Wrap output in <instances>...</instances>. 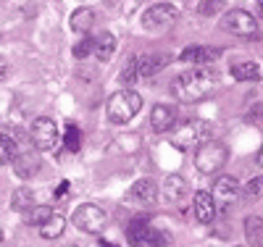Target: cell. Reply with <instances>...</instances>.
<instances>
[{"instance_id":"29","label":"cell","mask_w":263,"mask_h":247,"mask_svg":"<svg viewBox=\"0 0 263 247\" xmlns=\"http://www.w3.org/2000/svg\"><path fill=\"white\" fill-rule=\"evenodd\" d=\"M66 145L71 150H79V131L77 126H66Z\"/></svg>"},{"instance_id":"33","label":"cell","mask_w":263,"mask_h":247,"mask_svg":"<svg viewBox=\"0 0 263 247\" xmlns=\"http://www.w3.org/2000/svg\"><path fill=\"white\" fill-rule=\"evenodd\" d=\"M66 247H77V244H66Z\"/></svg>"},{"instance_id":"3","label":"cell","mask_w":263,"mask_h":247,"mask_svg":"<svg viewBox=\"0 0 263 247\" xmlns=\"http://www.w3.org/2000/svg\"><path fill=\"white\" fill-rule=\"evenodd\" d=\"M227 158H229L227 145L218 140H208L205 145L195 150V168L203 174H218L227 166Z\"/></svg>"},{"instance_id":"22","label":"cell","mask_w":263,"mask_h":247,"mask_svg":"<svg viewBox=\"0 0 263 247\" xmlns=\"http://www.w3.org/2000/svg\"><path fill=\"white\" fill-rule=\"evenodd\" d=\"M114 53H116V37H114L111 32H103V34L98 37V45H95V55H98L100 61H111Z\"/></svg>"},{"instance_id":"26","label":"cell","mask_w":263,"mask_h":247,"mask_svg":"<svg viewBox=\"0 0 263 247\" xmlns=\"http://www.w3.org/2000/svg\"><path fill=\"white\" fill-rule=\"evenodd\" d=\"M121 84H126V89H132V84H135L140 79V66H137V58H129L124 63V69H121Z\"/></svg>"},{"instance_id":"16","label":"cell","mask_w":263,"mask_h":247,"mask_svg":"<svg viewBox=\"0 0 263 247\" xmlns=\"http://www.w3.org/2000/svg\"><path fill=\"white\" fill-rule=\"evenodd\" d=\"M218 58V50H213V48H205V45H195V48H187L184 53H182V61H187V63H211V61H216Z\"/></svg>"},{"instance_id":"11","label":"cell","mask_w":263,"mask_h":247,"mask_svg":"<svg viewBox=\"0 0 263 247\" xmlns=\"http://www.w3.org/2000/svg\"><path fill=\"white\" fill-rule=\"evenodd\" d=\"M132 203H140V205H153L158 203V184L153 182V179H137L135 184H132L129 195H126Z\"/></svg>"},{"instance_id":"8","label":"cell","mask_w":263,"mask_h":247,"mask_svg":"<svg viewBox=\"0 0 263 247\" xmlns=\"http://www.w3.org/2000/svg\"><path fill=\"white\" fill-rule=\"evenodd\" d=\"M224 29H227L229 34H234V37L250 40V37L258 34V21H255L253 13H248V11H242V8H232V11H227V16H224Z\"/></svg>"},{"instance_id":"18","label":"cell","mask_w":263,"mask_h":247,"mask_svg":"<svg viewBox=\"0 0 263 247\" xmlns=\"http://www.w3.org/2000/svg\"><path fill=\"white\" fill-rule=\"evenodd\" d=\"M245 239L250 247H263V218L260 216L245 218Z\"/></svg>"},{"instance_id":"32","label":"cell","mask_w":263,"mask_h":247,"mask_svg":"<svg viewBox=\"0 0 263 247\" xmlns=\"http://www.w3.org/2000/svg\"><path fill=\"white\" fill-rule=\"evenodd\" d=\"M258 16H263V0H260V3H258Z\"/></svg>"},{"instance_id":"4","label":"cell","mask_w":263,"mask_h":247,"mask_svg":"<svg viewBox=\"0 0 263 247\" xmlns=\"http://www.w3.org/2000/svg\"><path fill=\"white\" fill-rule=\"evenodd\" d=\"M126 242L132 247H166L168 239L163 232H158L153 223H147V218H135L126 226Z\"/></svg>"},{"instance_id":"25","label":"cell","mask_w":263,"mask_h":247,"mask_svg":"<svg viewBox=\"0 0 263 247\" xmlns=\"http://www.w3.org/2000/svg\"><path fill=\"white\" fill-rule=\"evenodd\" d=\"M32 197H34V192L29 189V187H21V189H16L13 192V200H11V208L13 211H32L34 208V203H32Z\"/></svg>"},{"instance_id":"21","label":"cell","mask_w":263,"mask_h":247,"mask_svg":"<svg viewBox=\"0 0 263 247\" xmlns=\"http://www.w3.org/2000/svg\"><path fill=\"white\" fill-rule=\"evenodd\" d=\"M55 213H53V208L50 205H34L32 211H27L24 213V218H27V226H45V223L53 218Z\"/></svg>"},{"instance_id":"7","label":"cell","mask_w":263,"mask_h":247,"mask_svg":"<svg viewBox=\"0 0 263 247\" xmlns=\"http://www.w3.org/2000/svg\"><path fill=\"white\" fill-rule=\"evenodd\" d=\"M179 11L177 6H171V3H156V6H150L145 8L142 13V27L147 32H166L174 21H177Z\"/></svg>"},{"instance_id":"2","label":"cell","mask_w":263,"mask_h":247,"mask_svg":"<svg viewBox=\"0 0 263 247\" xmlns=\"http://www.w3.org/2000/svg\"><path fill=\"white\" fill-rule=\"evenodd\" d=\"M140 108H142V95H137L135 89H119L108 100L105 113L114 124H126L140 113Z\"/></svg>"},{"instance_id":"31","label":"cell","mask_w":263,"mask_h":247,"mask_svg":"<svg viewBox=\"0 0 263 247\" xmlns=\"http://www.w3.org/2000/svg\"><path fill=\"white\" fill-rule=\"evenodd\" d=\"M255 161H258V166L263 168V145H260V150H258V158H255Z\"/></svg>"},{"instance_id":"15","label":"cell","mask_w":263,"mask_h":247,"mask_svg":"<svg viewBox=\"0 0 263 247\" xmlns=\"http://www.w3.org/2000/svg\"><path fill=\"white\" fill-rule=\"evenodd\" d=\"M166 63H168V58L166 55H158V53H153V55H137L140 77H156Z\"/></svg>"},{"instance_id":"24","label":"cell","mask_w":263,"mask_h":247,"mask_svg":"<svg viewBox=\"0 0 263 247\" xmlns=\"http://www.w3.org/2000/svg\"><path fill=\"white\" fill-rule=\"evenodd\" d=\"M18 147H16V137H8V134H3V140H0V163H13L18 158Z\"/></svg>"},{"instance_id":"14","label":"cell","mask_w":263,"mask_h":247,"mask_svg":"<svg viewBox=\"0 0 263 247\" xmlns=\"http://www.w3.org/2000/svg\"><path fill=\"white\" fill-rule=\"evenodd\" d=\"M187 195V182L179 176V174H171L163 179V197L168 200V203H177V200H182Z\"/></svg>"},{"instance_id":"20","label":"cell","mask_w":263,"mask_h":247,"mask_svg":"<svg viewBox=\"0 0 263 247\" xmlns=\"http://www.w3.org/2000/svg\"><path fill=\"white\" fill-rule=\"evenodd\" d=\"M232 77L239 79V82H253V79H260V66L253 63V61H239V63H232Z\"/></svg>"},{"instance_id":"6","label":"cell","mask_w":263,"mask_h":247,"mask_svg":"<svg viewBox=\"0 0 263 247\" xmlns=\"http://www.w3.org/2000/svg\"><path fill=\"white\" fill-rule=\"evenodd\" d=\"M71 223H74L79 232H84V234H100V232L105 229V223H108V216H105L103 208L87 203V205H79V208L74 211Z\"/></svg>"},{"instance_id":"5","label":"cell","mask_w":263,"mask_h":247,"mask_svg":"<svg viewBox=\"0 0 263 247\" xmlns=\"http://www.w3.org/2000/svg\"><path fill=\"white\" fill-rule=\"evenodd\" d=\"M208 134H211V126L205 124V121H187V124H182V126H177L174 129V137H171V142L177 145V147H182V150H190V147H200V145H205L208 140Z\"/></svg>"},{"instance_id":"1","label":"cell","mask_w":263,"mask_h":247,"mask_svg":"<svg viewBox=\"0 0 263 247\" xmlns=\"http://www.w3.org/2000/svg\"><path fill=\"white\" fill-rule=\"evenodd\" d=\"M218 87V77L211 69H195L184 71L171 82V95L179 103H197L211 98V92Z\"/></svg>"},{"instance_id":"13","label":"cell","mask_w":263,"mask_h":247,"mask_svg":"<svg viewBox=\"0 0 263 247\" xmlns=\"http://www.w3.org/2000/svg\"><path fill=\"white\" fill-rule=\"evenodd\" d=\"M218 205H216V200L211 192H195L192 197V213H195V221H200V223H211L213 216H216Z\"/></svg>"},{"instance_id":"10","label":"cell","mask_w":263,"mask_h":247,"mask_svg":"<svg viewBox=\"0 0 263 247\" xmlns=\"http://www.w3.org/2000/svg\"><path fill=\"white\" fill-rule=\"evenodd\" d=\"M239 182L234 176H218L216 182H213V200H216V205L218 208H229V205H234L237 200H239Z\"/></svg>"},{"instance_id":"12","label":"cell","mask_w":263,"mask_h":247,"mask_svg":"<svg viewBox=\"0 0 263 247\" xmlns=\"http://www.w3.org/2000/svg\"><path fill=\"white\" fill-rule=\"evenodd\" d=\"M174 124H177V110H174L171 105H153L150 110V126L156 134H166L174 129Z\"/></svg>"},{"instance_id":"9","label":"cell","mask_w":263,"mask_h":247,"mask_svg":"<svg viewBox=\"0 0 263 247\" xmlns=\"http://www.w3.org/2000/svg\"><path fill=\"white\" fill-rule=\"evenodd\" d=\"M29 137H32V145L40 150V153H48L58 145V126L53 119H45V116H40L34 119L32 124V131H29Z\"/></svg>"},{"instance_id":"30","label":"cell","mask_w":263,"mask_h":247,"mask_svg":"<svg viewBox=\"0 0 263 247\" xmlns=\"http://www.w3.org/2000/svg\"><path fill=\"white\" fill-rule=\"evenodd\" d=\"M221 3H200V13H213Z\"/></svg>"},{"instance_id":"28","label":"cell","mask_w":263,"mask_h":247,"mask_svg":"<svg viewBox=\"0 0 263 247\" xmlns=\"http://www.w3.org/2000/svg\"><path fill=\"white\" fill-rule=\"evenodd\" d=\"M245 192H248V197H253V200H263V176L250 179L248 187H245Z\"/></svg>"},{"instance_id":"17","label":"cell","mask_w":263,"mask_h":247,"mask_svg":"<svg viewBox=\"0 0 263 247\" xmlns=\"http://www.w3.org/2000/svg\"><path fill=\"white\" fill-rule=\"evenodd\" d=\"M37 168H40V158H37L34 153H21L18 158L13 161V171L21 179H29L32 174H37Z\"/></svg>"},{"instance_id":"19","label":"cell","mask_w":263,"mask_h":247,"mask_svg":"<svg viewBox=\"0 0 263 247\" xmlns=\"http://www.w3.org/2000/svg\"><path fill=\"white\" fill-rule=\"evenodd\" d=\"M69 24H71L74 32L87 34V32L92 29V24H95V13H92V8H77V11L71 13V18H69Z\"/></svg>"},{"instance_id":"27","label":"cell","mask_w":263,"mask_h":247,"mask_svg":"<svg viewBox=\"0 0 263 247\" xmlns=\"http://www.w3.org/2000/svg\"><path fill=\"white\" fill-rule=\"evenodd\" d=\"M95 45H98V40H92V37H82V40L74 45V55H77V58H84V55L95 53Z\"/></svg>"},{"instance_id":"23","label":"cell","mask_w":263,"mask_h":247,"mask_svg":"<svg viewBox=\"0 0 263 247\" xmlns=\"http://www.w3.org/2000/svg\"><path fill=\"white\" fill-rule=\"evenodd\" d=\"M63 229H66V218L61 216V213H55L45 226H40V237H45V239H58L61 234H63Z\"/></svg>"}]
</instances>
